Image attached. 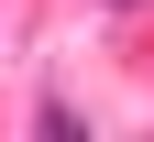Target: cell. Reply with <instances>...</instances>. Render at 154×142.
Here are the masks:
<instances>
[{"mask_svg":"<svg viewBox=\"0 0 154 142\" xmlns=\"http://www.w3.org/2000/svg\"><path fill=\"white\" fill-rule=\"evenodd\" d=\"M110 11H154V0H110Z\"/></svg>","mask_w":154,"mask_h":142,"instance_id":"6da1fadb","label":"cell"}]
</instances>
